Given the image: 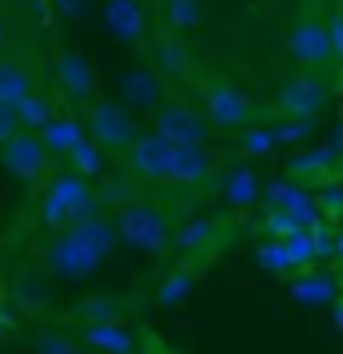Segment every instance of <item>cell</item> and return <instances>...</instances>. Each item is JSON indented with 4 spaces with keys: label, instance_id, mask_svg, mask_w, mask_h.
Masks as SVG:
<instances>
[{
    "label": "cell",
    "instance_id": "obj_18",
    "mask_svg": "<svg viewBox=\"0 0 343 354\" xmlns=\"http://www.w3.org/2000/svg\"><path fill=\"white\" fill-rule=\"evenodd\" d=\"M4 52H12V17H8V8H0V56Z\"/></svg>",
    "mask_w": 343,
    "mask_h": 354
},
{
    "label": "cell",
    "instance_id": "obj_19",
    "mask_svg": "<svg viewBox=\"0 0 343 354\" xmlns=\"http://www.w3.org/2000/svg\"><path fill=\"white\" fill-rule=\"evenodd\" d=\"M335 88H340V92H343V64H340V80H335Z\"/></svg>",
    "mask_w": 343,
    "mask_h": 354
},
{
    "label": "cell",
    "instance_id": "obj_2",
    "mask_svg": "<svg viewBox=\"0 0 343 354\" xmlns=\"http://www.w3.org/2000/svg\"><path fill=\"white\" fill-rule=\"evenodd\" d=\"M116 235L128 247H136V251L156 255V251H164L172 243V215L156 199H132L116 215Z\"/></svg>",
    "mask_w": 343,
    "mask_h": 354
},
{
    "label": "cell",
    "instance_id": "obj_6",
    "mask_svg": "<svg viewBox=\"0 0 343 354\" xmlns=\"http://www.w3.org/2000/svg\"><path fill=\"white\" fill-rule=\"evenodd\" d=\"M283 44H288V56H292L299 68H308V72H319V68L331 64V44H327V24L319 17H295L288 24V36H283Z\"/></svg>",
    "mask_w": 343,
    "mask_h": 354
},
{
    "label": "cell",
    "instance_id": "obj_20",
    "mask_svg": "<svg viewBox=\"0 0 343 354\" xmlns=\"http://www.w3.org/2000/svg\"><path fill=\"white\" fill-rule=\"evenodd\" d=\"M340 326H343V306H340Z\"/></svg>",
    "mask_w": 343,
    "mask_h": 354
},
{
    "label": "cell",
    "instance_id": "obj_16",
    "mask_svg": "<svg viewBox=\"0 0 343 354\" xmlns=\"http://www.w3.org/2000/svg\"><path fill=\"white\" fill-rule=\"evenodd\" d=\"M327 44H331V64H343V12L327 24Z\"/></svg>",
    "mask_w": 343,
    "mask_h": 354
},
{
    "label": "cell",
    "instance_id": "obj_8",
    "mask_svg": "<svg viewBox=\"0 0 343 354\" xmlns=\"http://www.w3.org/2000/svg\"><path fill=\"white\" fill-rule=\"evenodd\" d=\"M204 120H208V128L240 131L252 124V100L231 80H212L204 92Z\"/></svg>",
    "mask_w": 343,
    "mask_h": 354
},
{
    "label": "cell",
    "instance_id": "obj_4",
    "mask_svg": "<svg viewBox=\"0 0 343 354\" xmlns=\"http://www.w3.org/2000/svg\"><path fill=\"white\" fill-rule=\"evenodd\" d=\"M0 167L17 183H40V179H49L52 156H49V147H44V140H40V131L20 128L8 144L0 147Z\"/></svg>",
    "mask_w": 343,
    "mask_h": 354
},
{
    "label": "cell",
    "instance_id": "obj_15",
    "mask_svg": "<svg viewBox=\"0 0 343 354\" xmlns=\"http://www.w3.org/2000/svg\"><path fill=\"white\" fill-rule=\"evenodd\" d=\"M17 131H20V112L12 108V104H0V147L8 144Z\"/></svg>",
    "mask_w": 343,
    "mask_h": 354
},
{
    "label": "cell",
    "instance_id": "obj_17",
    "mask_svg": "<svg viewBox=\"0 0 343 354\" xmlns=\"http://www.w3.org/2000/svg\"><path fill=\"white\" fill-rule=\"evenodd\" d=\"M184 64H188V52H184L180 44H176V40L160 48V68H164V72H168V68H172V72H180Z\"/></svg>",
    "mask_w": 343,
    "mask_h": 354
},
{
    "label": "cell",
    "instance_id": "obj_9",
    "mask_svg": "<svg viewBox=\"0 0 343 354\" xmlns=\"http://www.w3.org/2000/svg\"><path fill=\"white\" fill-rule=\"evenodd\" d=\"M52 76L60 80V88L76 104H92L96 100V72H92V64L84 60L80 52L56 48V56H52Z\"/></svg>",
    "mask_w": 343,
    "mask_h": 354
},
{
    "label": "cell",
    "instance_id": "obj_3",
    "mask_svg": "<svg viewBox=\"0 0 343 354\" xmlns=\"http://www.w3.org/2000/svg\"><path fill=\"white\" fill-rule=\"evenodd\" d=\"M152 131L160 140H168L172 147H204L212 128H208V120H204V112L196 104H188L180 96H168L152 112Z\"/></svg>",
    "mask_w": 343,
    "mask_h": 354
},
{
    "label": "cell",
    "instance_id": "obj_5",
    "mask_svg": "<svg viewBox=\"0 0 343 354\" xmlns=\"http://www.w3.org/2000/svg\"><path fill=\"white\" fill-rule=\"evenodd\" d=\"M84 131L108 151H128V144L140 136L132 112L124 104H116V100H92L88 112H84Z\"/></svg>",
    "mask_w": 343,
    "mask_h": 354
},
{
    "label": "cell",
    "instance_id": "obj_22",
    "mask_svg": "<svg viewBox=\"0 0 343 354\" xmlns=\"http://www.w3.org/2000/svg\"><path fill=\"white\" fill-rule=\"evenodd\" d=\"M340 251H343V239H340Z\"/></svg>",
    "mask_w": 343,
    "mask_h": 354
},
{
    "label": "cell",
    "instance_id": "obj_12",
    "mask_svg": "<svg viewBox=\"0 0 343 354\" xmlns=\"http://www.w3.org/2000/svg\"><path fill=\"white\" fill-rule=\"evenodd\" d=\"M212 171V160L204 147H176V163H172V183H200Z\"/></svg>",
    "mask_w": 343,
    "mask_h": 354
},
{
    "label": "cell",
    "instance_id": "obj_14",
    "mask_svg": "<svg viewBox=\"0 0 343 354\" xmlns=\"http://www.w3.org/2000/svg\"><path fill=\"white\" fill-rule=\"evenodd\" d=\"M200 0H168L164 4V20H168V28H192L200 24Z\"/></svg>",
    "mask_w": 343,
    "mask_h": 354
},
{
    "label": "cell",
    "instance_id": "obj_7",
    "mask_svg": "<svg viewBox=\"0 0 343 354\" xmlns=\"http://www.w3.org/2000/svg\"><path fill=\"white\" fill-rule=\"evenodd\" d=\"M124 163L136 179L144 183H172V163H176V147L160 140L156 131H140L124 151Z\"/></svg>",
    "mask_w": 343,
    "mask_h": 354
},
{
    "label": "cell",
    "instance_id": "obj_11",
    "mask_svg": "<svg viewBox=\"0 0 343 354\" xmlns=\"http://www.w3.org/2000/svg\"><path fill=\"white\" fill-rule=\"evenodd\" d=\"M36 92V72L33 64L17 56V52H4L0 56V104H12L17 108L20 100H28Z\"/></svg>",
    "mask_w": 343,
    "mask_h": 354
},
{
    "label": "cell",
    "instance_id": "obj_21",
    "mask_svg": "<svg viewBox=\"0 0 343 354\" xmlns=\"http://www.w3.org/2000/svg\"><path fill=\"white\" fill-rule=\"evenodd\" d=\"M152 354H168V351H152Z\"/></svg>",
    "mask_w": 343,
    "mask_h": 354
},
{
    "label": "cell",
    "instance_id": "obj_13",
    "mask_svg": "<svg viewBox=\"0 0 343 354\" xmlns=\"http://www.w3.org/2000/svg\"><path fill=\"white\" fill-rule=\"evenodd\" d=\"M44 147H49V156L52 151H76V147L84 144V128L76 124V120H56V124H49L44 128Z\"/></svg>",
    "mask_w": 343,
    "mask_h": 354
},
{
    "label": "cell",
    "instance_id": "obj_10",
    "mask_svg": "<svg viewBox=\"0 0 343 354\" xmlns=\"http://www.w3.org/2000/svg\"><path fill=\"white\" fill-rule=\"evenodd\" d=\"M327 104V84L315 76V72H299L283 84L279 92V108L288 115H315Z\"/></svg>",
    "mask_w": 343,
    "mask_h": 354
},
{
    "label": "cell",
    "instance_id": "obj_1",
    "mask_svg": "<svg viewBox=\"0 0 343 354\" xmlns=\"http://www.w3.org/2000/svg\"><path fill=\"white\" fill-rule=\"evenodd\" d=\"M96 211V192L88 187V179L68 171V176H52L49 192L40 199V223L49 231H60V227L84 223L88 215Z\"/></svg>",
    "mask_w": 343,
    "mask_h": 354
}]
</instances>
